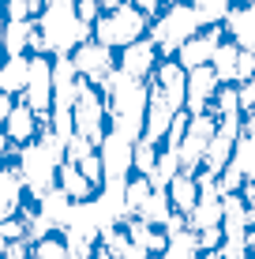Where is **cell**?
I'll list each match as a JSON object with an SVG mask.
<instances>
[{
	"mask_svg": "<svg viewBox=\"0 0 255 259\" xmlns=\"http://www.w3.org/2000/svg\"><path fill=\"white\" fill-rule=\"evenodd\" d=\"M57 188L64 192L72 203H90L94 195L101 192L98 184H94V181H86V177H83V169H79L75 162H68V158L57 165Z\"/></svg>",
	"mask_w": 255,
	"mask_h": 259,
	"instance_id": "cell-18",
	"label": "cell"
},
{
	"mask_svg": "<svg viewBox=\"0 0 255 259\" xmlns=\"http://www.w3.org/2000/svg\"><path fill=\"white\" fill-rule=\"evenodd\" d=\"M199 259H222V252H203Z\"/></svg>",
	"mask_w": 255,
	"mask_h": 259,
	"instance_id": "cell-38",
	"label": "cell"
},
{
	"mask_svg": "<svg viewBox=\"0 0 255 259\" xmlns=\"http://www.w3.org/2000/svg\"><path fill=\"white\" fill-rule=\"evenodd\" d=\"M45 128H49V120H41L38 113H34L30 105L23 102V98H15L12 113H8V120H4V136H8V143L19 150V147H26V143H34Z\"/></svg>",
	"mask_w": 255,
	"mask_h": 259,
	"instance_id": "cell-14",
	"label": "cell"
},
{
	"mask_svg": "<svg viewBox=\"0 0 255 259\" xmlns=\"http://www.w3.org/2000/svg\"><path fill=\"white\" fill-rule=\"evenodd\" d=\"M150 259H165V255H150Z\"/></svg>",
	"mask_w": 255,
	"mask_h": 259,
	"instance_id": "cell-42",
	"label": "cell"
},
{
	"mask_svg": "<svg viewBox=\"0 0 255 259\" xmlns=\"http://www.w3.org/2000/svg\"><path fill=\"white\" fill-rule=\"evenodd\" d=\"M19 240H30V233H26V222H23V214L0 218V248H4V244H19Z\"/></svg>",
	"mask_w": 255,
	"mask_h": 259,
	"instance_id": "cell-29",
	"label": "cell"
},
{
	"mask_svg": "<svg viewBox=\"0 0 255 259\" xmlns=\"http://www.w3.org/2000/svg\"><path fill=\"white\" fill-rule=\"evenodd\" d=\"M248 229H251V210L244 203L240 192L225 195L222 199V237L225 240H248Z\"/></svg>",
	"mask_w": 255,
	"mask_h": 259,
	"instance_id": "cell-17",
	"label": "cell"
},
{
	"mask_svg": "<svg viewBox=\"0 0 255 259\" xmlns=\"http://www.w3.org/2000/svg\"><path fill=\"white\" fill-rule=\"evenodd\" d=\"M195 30H203V23H199L195 8H191L188 0H173V4H165L162 12L150 19V30H146V38L158 46V53H162V57H173V53H177Z\"/></svg>",
	"mask_w": 255,
	"mask_h": 259,
	"instance_id": "cell-5",
	"label": "cell"
},
{
	"mask_svg": "<svg viewBox=\"0 0 255 259\" xmlns=\"http://www.w3.org/2000/svg\"><path fill=\"white\" fill-rule=\"evenodd\" d=\"M218 87H222V79L214 75V68L203 64V68H191L188 71V91H184V109L188 113H207L210 102H214Z\"/></svg>",
	"mask_w": 255,
	"mask_h": 259,
	"instance_id": "cell-15",
	"label": "cell"
},
{
	"mask_svg": "<svg viewBox=\"0 0 255 259\" xmlns=\"http://www.w3.org/2000/svg\"><path fill=\"white\" fill-rule=\"evenodd\" d=\"M34 23H38V34H34L30 53H45V57H72V53L90 38V23L79 19L75 0H45Z\"/></svg>",
	"mask_w": 255,
	"mask_h": 259,
	"instance_id": "cell-1",
	"label": "cell"
},
{
	"mask_svg": "<svg viewBox=\"0 0 255 259\" xmlns=\"http://www.w3.org/2000/svg\"><path fill=\"white\" fill-rule=\"evenodd\" d=\"M188 4L195 8V15H199V23H203V26L225 23V15L233 12V4H229V0H188Z\"/></svg>",
	"mask_w": 255,
	"mask_h": 259,
	"instance_id": "cell-27",
	"label": "cell"
},
{
	"mask_svg": "<svg viewBox=\"0 0 255 259\" xmlns=\"http://www.w3.org/2000/svg\"><path fill=\"white\" fill-rule=\"evenodd\" d=\"M146 30H150V19H146L131 0H120V4L105 8V12L98 15L90 38L101 41V46H109V49H124V46H131V41L146 38Z\"/></svg>",
	"mask_w": 255,
	"mask_h": 259,
	"instance_id": "cell-4",
	"label": "cell"
},
{
	"mask_svg": "<svg viewBox=\"0 0 255 259\" xmlns=\"http://www.w3.org/2000/svg\"><path fill=\"white\" fill-rule=\"evenodd\" d=\"M218 128V117L214 113H191L188 117V128L177 143V158H180V173H199L203 169V158H207V147H210V136Z\"/></svg>",
	"mask_w": 255,
	"mask_h": 259,
	"instance_id": "cell-7",
	"label": "cell"
},
{
	"mask_svg": "<svg viewBox=\"0 0 255 259\" xmlns=\"http://www.w3.org/2000/svg\"><path fill=\"white\" fill-rule=\"evenodd\" d=\"M158 60H162V53H158V46L150 38H139V41H131V46L117 49V71H124L131 79H143V83L154 75Z\"/></svg>",
	"mask_w": 255,
	"mask_h": 259,
	"instance_id": "cell-13",
	"label": "cell"
},
{
	"mask_svg": "<svg viewBox=\"0 0 255 259\" xmlns=\"http://www.w3.org/2000/svg\"><path fill=\"white\" fill-rule=\"evenodd\" d=\"M23 203H26V184H23L19 169H15V162H4V158H0V218L19 214Z\"/></svg>",
	"mask_w": 255,
	"mask_h": 259,
	"instance_id": "cell-16",
	"label": "cell"
},
{
	"mask_svg": "<svg viewBox=\"0 0 255 259\" xmlns=\"http://www.w3.org/2000/svg\"><path fill=\"white\" fill-rule=\"evenodd\" d=\"M23 102L30 105L41 120H49V109H53V57H45V53H30V71H26Z\"/></svg>",
	"mask_w": 255,
	"mask_h": 259,
	"instance_id": "cell-9",
	"label": "cell"
},
{
	"mask_svg": "<svg viewBox=\"0 0 255 259\" xmlns=\"http://www.w3.org/2000/svg\"><path fill=\"white\" fill-rule=\"evenodd\" d=\"M12 105H15V98L0 91V128H4V120H8V113H12Z\"/></svg>",
	"mask_w": 255,
	"mask_h": 259,
	"instance_id": "cell-36",
	"label": "cell"
},
{
	"mask_svg": "<svg viewBox=\"0 0 255 259\" xmlns=\"http://www.w3.org/2000/svg\"><path fill=\"white\" fill-rule=\"evenodd\" d=\"M75 12H79V19L90 23V30H94V23H98V15L105 8H101V0H75Z\"/></svg>",
	"mask_w": 255,
	"mask_h": 259,
	"instance_id": "cell-31",
	"label": "cell"
},
{
	"mask_svg": "<svg viewBox=\"0 0 255 259\" xmlns=\"http://www.w3.org/2000/svg\"><path fill=\"white\" fill-rule=\"evenodd\" d=\"M75 165L83 169V177H86V181H94V184H98V188L105 184V173H101V154H98V150H90V154H83V158H79Z\"/></svg>",
	"mask_w": 255,
	"mask_h": 259,
	"instance_id": "cell-30",
	"label": "cell"
},
{
	"mask_svg": "<svg viewBox=\"0 0 255 259\" xmlns=\"http://www.w3.org/2000/svg\"><path fill=\"white\" fill-rule=\"evenodd\" d=\"M34 34H38V23L34 19H4V53L19 57V53H30L34 46Z\"/></svg>",
	"mask_w": 255,
	"mask_h": 259,
	"instance_id": "cell-22",
	"label": "cell"
},
{
	"mask_svg": "<svg viewBox=\"0 0 255 259\" xmlns=\"http://www.w3.org/2000/svg\"><path fill=\"white\" fill-rule=\"evenodd\" d=\"M177 105L165 98V91L158 83H146V120H143V139H150V143H158L162 147L165 143V136H169V124H173V117H177Z\"/></svg>",
	"mask_w": 255,
	"mask_h": 259,
	"instance_id": "cell-12",
	"label": "cell"
},
{
	"mask_svg": "<svg viewBox=\"0 0 255 259\" xmlns=\"http://www.w3.org/2000/svg\"><path fill=\"white\" fill-rule=\"evenodd\" d=\"M236 64H240V46L225 34L222 46L214 49V60H210V68H214V75L222 79V83H236Z\"/></svg>",
	"mask_w": 255,
	"mask_h": 259,
	"instance_id": "cell-23",
	"label": "cell"
},
{
	"mask_svg": "<svg viewBox=\"0 0 255 259\" xmlns=\"http://www.w3.org/2000/svg\"><path fill=\"white\" fill-rule=\"evenodd\" d=\"M98 154H101L105 184H128V177L135 173V143H128L124 136L109 132V136L98 143Z\"/></svg>",
	"mask_w": 255,
	"mask_h": 259,
	"instance_id": "cell-10",
	"label": "cell"
},
{
	"mask_svg": "<svg viewBox=\"0 0 255 259\" xmlns=\"http://www.w3.org/2000/svg\"><path fill=\"white\" fill-rule=\"evenodd\" d=\"M98 240H101L105 248H109V255H113V259H150V252H146L143 244H135L120 222H117V226H109V229H101V237H98Z\"/></svg>",
	"mask_w": 255,
	"mask_h": 259,
	"instance_id": "cell-21",
	"label": "cell"
},
{
	"mask_svg": "<svg viewBox=\"0 0 255 259\" xmlns=\"http://www.w3.org/2000/svg\"><path fill=\"white\" fill-rule=\"evenodd\" d=\"M0 158H4V162H15V147H12V143H8L4 128H0Z\"/></svg>",
	"mask_w": 255,
	"mask_h": 259,
	"instance_id": "cell-37",
	"label": "cell"
},
{
	"mask_svg": "<svg viewBox=\"0 0 255 259\" xmlns=\"http://www.w3.org/2000/svg\"><path fill=\"white\" fill-rule=\"evenodd\" d=\"M105 105H109V132L124 136L128 143L143 139V120H146V83L131 79L124 71H113L109 83L101 87Z\"/></svg>",
	"mask_w": 255,
	"mask_h": 259,
	"instance_id": "cell-2",
	"label": "cell"
},
{
	"mask_svg": "<svg viewBox=\"0 0 255 259\" xmlns=\"http://www.w3.org/2000/svg\"><path fill=\"white\" fill-rule=\"evenodd\" d=\"M64 255H68L64 233H45V237L30 240V252H26V259H64Z\"/></svg>",
	"mask_w": 255,
	"mask_h": 259,
	"instance_id": "cell-26",
	"label": "cell"
},
{
	"mask_svg": "<svg viewBox=\"0 0 255 259\" xmlns=\"http://www.w3.org/2000/svg\"><path fill=\"white\" fill-rule=\"evenodd\" d=\"M26 71H30V53H19V57L4 53V57H0V91L12 94V98H23Z\"/></svg>",
	"mask_w": 255,
	"mask_h": 259,
	"instance_id": "cell-20",
	"label": "cell"
},
{
	"mask_svg": "<svg viewBox=\"0 0 255 259\" xmlns=\"http://www.w3.org/2000/svg\"><path fill=\"white\" fill-rule=\"evenodd\" d=\"M113 4H120V0H101V8H113Z\"/></svg>",
	"mask_w": 255,
	"mask_h": 259,
	"instance_id": "cell-41",
	"label": "cell"
},
{
	"mask_svg": "<svg viewBox=\"0 0 255 259\" xmlns=\"http://www.w3.org/2000/svg\"><path fill=\"white\" fill-rule=\"evenodd\" d=\"M131 4H135L139 12L146 15V19H154V15L162 12V8H165V0H131Z\"/></svg>",
	"mask_w": 255,
	"mask_h": 259,
	"instance_id": "cell-35",
	"label": "cell"
},
{
	"mask_svg": "<svg viewBox=\"0 0 255 259\" xmlns=\"http://www.w3.org/2000/svg\"><path fill=\"white\" fill-rule=\"evenodd\" d=\"M222 259H251V248H248V240H222Z\"/></svg>",
	"mask_w": 255,
	"mask_h": 259,
	"instance_id": "cell-33",
	"label": "cell"
},
{
	"mask_svg": "<svg viewBox=\"0 0 255 259\" xmlns=\"http://www.w3.org/2000/svg\"><path fill=\"white\" fill-rule=\"evenodd\" d=\"M173 214H177V210H173V203H169V195H165V188H154L150 195H146V203L139 207V214H135V218H143V222H150V226L165 229Z\"/></svg>",
	"mask_w": 255,
	"mask_h": 259,
	"instance_id": "cell-24",
	"label": "cell"
},
{
	"mask_svg": "<svg viewBox=\"0 0 255 259\" xmlns=\"http://www.w3.org/2000/svg\"><path fill=\"white\" fill-rule=\"evenodd\" d=\"M248 248H255V226L248 229Z\"/></svg>",
	"mask_w": 255,
	"mask_h": 259,
	"instance_id": "cell-39",
	"label": "cell"
},
{
	"mask_svg": "<svg viewBox=\"0 0 255 259\" xmlns=\"http://www.w3.org/2000/svg\"><path fill=\"white\" fill-rule=\"evenodd\" d=\"M222 38H225V23H214V26H203V30H195L184 46L173 53V60L184 68V71H191V68H203L214 60V49L222 46Z\"/></svg>",
	"mask_w": 255,
	"mask_h": 259,
	"instance_id": "cell-11",
	"label": "cell"
},
{
	"mask_svg": "<svg viewBox=\"0 0 255 259\" xmlns=\"http://www.w3.org/2000/svg\"><path fill=\"white\" fill-rule=\"evenodd\" d=\"M240 195H244V203H248V210H251V226H255V173H251V177H244Z\"/></svg>",
	"mask_w": 255,
	"mask_h": 259,
	"instance_id": "cell-34",
	"label": "cell"
},
{
	"mask_svg": "<svg viewBox=\"0 0 255 259\" xmlns=\"http://www.w3.org/2000/svg\"><path fill=\"white\" fill-rule=\"evenodd\" d=\"M72 124H75V136L90 139L94 147L109 136V105H105L101 87H94V83L83 79V87H79V94H75V105H72Z\"/></svg>",
	"mask_w": 255,
	"mask_h": 259,
	"instance_id": "cell-6",
	"label": "cell"
},
{
	"mask_svg": "<svg viewBox=\"0 0 255 259\" xmlns=\"http://www.w3.org/2000/svg\"><path fill=\"white\" fill-rule=\"evenodd\" d=\"M60 162H64V143L53 136L49 128L34 143H26V147L15 150V169H19L30 199H41L45 192L57 188V165Z\"/></svg>",
	"mask_w": 255,
	"mask_h": 259,
	"instance_id": "cell-3",
	"label": "cell"
},
{
	"mask_svg": "<svg viewBox=\"0 0 255 259\" xmlns=\"http://www.w3.org/2000/svg\"><path fill=\"white\" fill-rule=\"evenodd\" d=\"M199 173H177L169 184H165V195H169V203H173V210L177 214H184L188 218L191 214V207L199 203Z\"/></svg>",
	"mask_w": 255,
	"mask_h": 259,
	"instance_id": "cell-19",
	"label": "cell"
},
{
	"mask_svg": "<svg viewBox=\"0 0 255 259\" xmlns=\"http://www.w3.org/2000/svg\"><path fill=\"white\" fill-rule=\"evenodd\" d=\"M158 150H162L158 143H150V139H135V173H139V177H146V181L154 177Z\"/></svg>",
	"mask_w": 255,
	"mask_h": 259,
	"instance_id": "cell-28",
	"label": "cell"
},
{
	"mask_svg": "<svg viewBox=\"0 0 255 259\" xmlns=\"http://www.w3.org/2000/svg\"><path fill=\"white\" fill-rule=\"evenodd\" d=\"M255 79V49H244L240 46V64H236V83H248Z\"/></svg>",
	"mask_w": 255,
	"mask_h": 259,
	"instance_id": "cell-32",
	"label": "cell"
},
{
	"mask_svg": "<svg viewBox=\"0 0 255 259\" xmlns=\"http://www.w3.org/2000/svg\"><path fill=\"white\" fill-rule=\"evenodd\" d=\"M64 259H86V255H83V252H68Z\"/></svg>",
	"mask_w": 255,
	"mask_h": 259,
	"instance_id": "cell-40",
	"label": "cell"
},
{
	"mask_svg": "<svg viewBox=\"0 0 255 259\" xmlns=\"http://www.w3.org/2000/svg\"><path fill=\"white\" fill-rule=\"evenodd\" d=\"M72 64L79 71V79H86V83H94V87H105V83H109V75L117 71V49H109V46H101V41L86 38L83 46L72 53Z\"/></svg>",
	"mask_w": 255,
	"mask_h": 259,
	"instance_id": "cell-8",
	"label": "cell"
},
{
	"mask_svg": "<svg viewBox=\"0 0 255 259\" xmlns=\"http://www.w3.org/2000/svg\"><path fill=\"white\" fill-rule=\"evenodd\" d=\"M165 259H199L203 255V248H199V233H191L188 226L177 229V233H169V244H165Z\"/></svg>",
	"mask_w": 255,
	"mask_h": 259,
	"instance_id": "cell-25",
	"label": "cell"
}]
</instances>
